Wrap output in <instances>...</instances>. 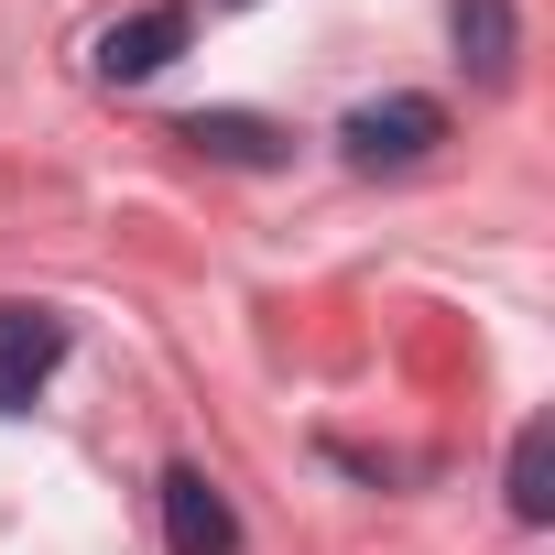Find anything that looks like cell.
I'll list each match as a JSON object with an SVG mask.
<instances>
[{
    "instance_id": "1",
    "label": "cell",
    "mask_w": 555,
    "mask_h": 555,
    "mask_svg": "<svg viewBox=\"0 0 555 555\" xmlns=\"http://www.w3.org/2000/svg\"><path fill=\"white\" fill-rule=\"evenodd\" d=\"M436 142H447V109H436V99H371V109L338 120V153H349L360 175H403V164H425Z\"/></svg>"
},
{
    "instance_id": "2",
    "label": "cell",
    "mask_w": 555,
    "mask_h": 555,
    "mask_svg": "<svg viewBox=\"0 0 555 555\" xmlns=\"http://www.w3.org/2000/svg\"><path fill=\"white\" fill-rule=\"evenodd\" d=\"M185 0H153V12H131V23H109L99 44H88V66H99V88H142V77H164L175 55H185Z\"/></svg>"
},
{
    "instance_id": "3",
    "label": "cell",
    "mask_w": 555,
    "mask_h": 555,
    "mask_svg": "<svg viewBox=\"0 0 555 555\" xmlns=\"http://www.w3.org/2000/svg\"><path fill=\"white\" fill-rule=\"evenodd\" d=\"M55 360H66V317H44V306H0V414H23V403L55 382Z\"/></svg>"
},
{
    "instance_id": "4",
    "label": "cell",
    "mask_w": 555,
    "mask_h": 555,
    "mask_svg": "<svg viewBox=\"0 0 555 555\" xmlns=\"http://www.w3.org/2000/svg\"><path fill=\"white\" fill-rule=\"evenodd\" d=\"M164 544L175 555H240V512L218 501L207 468H164Z\"/></svg>"
},
{
    "instance_id": "5",
    "label": "cell",
    "mask_w": 555,
    "mask_h": 555,
    "mask_svg": "<svg viewBox=\"0 0 555 555\" xmlns=\"http://www.w3.org/2000/svg\"><path fill=\"white\" fill-rule=\"evenodd\" d=\"M175 142H196L207 164H284V131H272V120H250V109H196Z\"/></svg>"
},
{
    "instance_id": "6",
    "label": "cell",
    "mask_w": 555,
    "mask_h": 555,
    "mask_svg": "<svg viewBox=\"0 0 555 555\" xmlns=\"http://www.w3.org/2000/svg\"><path fill=\"white\" fill-rule=\"evenodd\" d=\"M501 490H512V522H555V425H544V414L512 436V468H501Z\"/></svg>"
},
{
    "instance_id": "7",
    "label": "cell",
    "mask_w": 555,
    "mask_h": 555,
    "mask_svg": "<svg viewBox=\"0 0 555 555\" xmlns=\"http://www.w3.org/2000/svg\"><path fill=\"white\" fill-rule=\"evenodd\" d=\"M457 55L501 88L512 77V0H457Z\"/></svg>"
}]
</instances>
